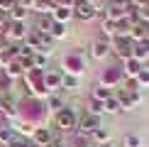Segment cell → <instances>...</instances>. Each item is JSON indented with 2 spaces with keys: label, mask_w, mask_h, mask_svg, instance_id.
<instances>
[{
  "label": "cell",
  "mask_w": 149,
  "mask_h": 147,
  "mask_svg": "<svg viewBox=\"0 0 149 147\" xmlns=\"http://www.w3.org/2000/svg\"><path fill=\"white\" fill-rule=\"evenodd\" d=\"M17 118L29 123L34 127H42L47 125V118H49V110L47 106L39 101V98H24V101H17Z\"/></svg>",
  "instance_id": "6da1fadb"
},
{
  "label": "cell",
  "mask_w": 149,
  "mask_h": 147,
  "mask_svg": "<svg viewBox=\"0 0 149 147\" xmlns=\"http://www.w3.org/2000/svg\"><path fill=\"white\" fill-rule=\"evenodd\" d=\"M24 88H27L29 98H47L49 91L44 88V69H29L24 71Z\"/></svg>",
  "instance_id": "7a4b0ae2"
},
{
  "label": "cell",
  "mask_w": 149,
  "mask_h": 147,
  "mask_svg": "<svg viewBox=\"0 0 149 147\" xmlns=\"http://www.w3.org/2000/svg\"><path fill=\"white\" fill-rule=\"evenodd\" d=\"M76 127H78V113L73 108L66 106L64 110L54 113V127L52 130H56L61 135H71V132H76Z\"/></svg>",
  "instance_id": "3957f363"
},
{
  "label": "cell",
  "mask_w": 149,
  "mask_h": 147,
  "mask_svg": "<svg viewBox=\"0 0 149 147\" xmlns=\"http://www.w3.org/2000/svg\"><path fill=\"white\" fill-rule=\"evenodd\" d=\"M86 52L83 49H73V52H69L64 57V74H73V76H81V74L86 71Z\"/></svg>",
  "instance_id": "277c9868"
},
{
  "label": "cell",
  "mask_w": 149,
  "mask_h": 147,
  "mask_svg": "<svg viewBox=\"0 0 149 147\" xmlns=\"http://www.w3.org/2000/svg\"><path fill=\"white\" fill-rule=\"evenodd\" d=\"M110 54H113V44H110V39H105L103 34H98L95 39H93V44H91L88 59H93V61H105Z\"/></svg>",
  "instance_id": "5b68a950"
},
{
  "label": "cell",
  "mask_w": 149,
  "mask_h": 147,
  "mask_svg": "<svg viewBox=\"0 0 149 147\" xmlns=\"http://www.w3.org/2000/svg\"><path fill=\"white\" fill-rule=\"evenodd\" d=\"M122 66L120 64H110V66H105V69L100 71V86H108V88H120V83H122Z\"/></svg>",
  "instance_id": "8992f818"
},
{
  "label": "cell",
  "mask_w": 149,
  "mask_h": 147,
  "mask_svg": "<svg viewBox=\"0 0 149 147\" xmlns=\"http://www.w3.org/2000/svg\"><path fill=\"white\" fill-rule=\"evenodd\" d=\"M113 54L120 61H125V59H132V47H134V42H132V37H127V34H117L113 42Z\"/></svg>",
  "instance_id": "52a82bcc"
},
{
  "label": "cell",
  "mask_w": 149,
  "mask_h": 147,
  "mask_svg": "<svg viewBox=\"0 0 149 147\" xmlns=\"http://www.w3.org/2000/svg\"><path fill=\"white\" fill-rule=\"evenodd\" d=\"M98 127H103L100 115H91V113L78 115V127H76L78 132H83V135H93V132L98 130Z\"/></svg>",
  "instance_id": "ba28073f"
},
{
  "label": "cell",
  "mask_w": 149,
  "mask_h": 147,
  "mask_svg": "<svg viewBox=\"0 0 149 147\" xmlns=\"http://www.w3.org/2000/svg\"><path fill=\"white\" fill-rule=\"evenodd\" d=\"M117 101H120V106H122V113H130V110H134L139 106V101H142V91H137V93H130V91H117Z\"/></svg>",
  "instance_id": "9c48e42d"
},
{
  "label": "cell",
  "mask_w": 149,
  "mask_h": 147,
  "mask_svg": "<svg viewBox=\"0 0 149 147\" xmlns=\"http://www.w3.org/2000/svg\"><path fill=\"white\" fill-rule=\"evenodd\" d=\"M32 145L34 147H49L52 145V140H54V130L49 125H42V127H34V132H32Z\"/></svg>",
  "instance_id": "30bf717a"
},
{
  "label": "cell",
  "mask_w": 149,
  "mask_h": 147,
  "mask_svg": "<svg viewBox=\"0 0 149 147\" xmlns=\"http://www.w3.org/2000/svg\"><path fill=\"white\" fill-rule=\"evenodd\" d=\"M95 8L98 3H91V0H83V3H76V8H73V17H78V20L88 22L95 17Z\"/></svg>",
  "instance_id": "8fae6325"
},
{
  "label": "cell",
  "mask_w": 149,
  "mask_h": 147,
  "mask_svg": "<svg viewBox=\"0 0 149 147\" xmlns=\"http://www.w3.org/2000/svg\"><path fill=\"white\" fill-rule=\"evenodd\" d=\"M61 81L64 71H44V88L49 93H61Z\"/></svg>",
  "instance_id": "7c38bea8"
},
{
  "label": "cell",
  "mask_w": 149,
  "mask_h": 147,
  "mask_svg": "<svg viewBox=\"0 0 149 147\" xmlns=\"http://www.w3.org/2000/svg\"><path fill=\"white\" fill-rule=\"evenodd\" d=\"M120 66H122V76L125 78H137L139 76V71H142V61H137V59H125V61H120Z\"/></svg>",
  "instance_id": "4fadbf2b"
},
{
  "label": "cell",
  "mask_w": 149,
  "mask_h": 147,
  "mask_svg": "<svg viewBox=\"0 0 149 147\" xmlns=\"http://www.w3.org/2000/svg\"><path fill=\"white\" fill-rule=\"evenodd\" d=\"M69 147H95L91 135H83V132H71L69 135Z\"/></svg>",
  "instance_id": "5bb4252c"
},
{
  "label": "cell",
  "mask_w": 149,
  "mask_h": 147,
  "mask_svg": "<svg viewBox=\"0 0 149 147\" xmlns=\"http://www.w3.org/2000/svg\"><path fill=\"white\" fill-rule=\"evenodd\" d=\"M44 106H47L49 113L54 115V113H59V110H64V108H66V101H64V96H61V93H49Z\"/></svg>",
  "instance_id": "9a60e30c"
},
{
  "label": "cell",
  "mask_w": 149,
  "mask_h": 147,
  "mask_svg": "<svg viewBox=\"0 0 149 147\" xmlns=\"http://www.w3.org/2000/svg\"><path fill=\"white\" fill-rule=\"evenodd\" d=\"M52 27H54V17L52 15H37L34 17V29H37V32L49 34V32H52Z\"/></svg>",
  "instance_id": "2e32d148"
},
{
  "label": "cell",
  "mask_w": 149,
  "mask_h": 147,
  "mask_svg": "<svg viewBox=\"0 0 149 147\" xmlns=\"http://www.w3.org/2000/svg\"><path fill=\"white\" fill-rule=\"evenodd\" d=\"M8 17L12 22H27V17H29V8H24V5H15L10 12H8Z\"/></svg>",
  "instance_id": "e0dca14e"
},
{
  "label": "cell",
  "mask_w": 149,
  "mask_h": 147,
  "mask_svg": "<svg viewBox=\"0 0 149 147\" xmlns=\"http://www.w3.org/2000/svg\"><path fill=\"white\" fill-rule=\"evenodd\" d=\"M76 88H81V76H73V74H64L61 91H69V93H73Z\"/></svg>",
  "instance_id": "ac0fdd59"
},
{
  "label": "cell",
  "mask_w": 149,
  "mask_h": 147,
  "mask_svg": "<svg viewBox=\"0 0 149 147\" xmlns=\"http://www.w3.org/2000/svg\"><path fill=\"white\" fill-rule=\"evenodd\" d=\"M15 127L10 125V123H5V125H0V147H8L12 142V137H15Z\"/></svg>",
  "instance_id": "d6986e66"
},
{
  "label": "cell",
  "mask_w": 149,
  "mask_h": 147,
  "mask_svg": "<svg viewBox=\"0 0 149 147\" xmlns=\"http://www.w3.org/2000/svg\"><path fill=\"white\" fill-rule=\"evenodd\" d=\"M42 37H44L42 32H37V29H29V32H27V37H24V42H22V44H24V47H29L32 52H37V49H39V42H42Z\"/></svg>",
  "instance_id": "ffe728a7"
},
{
  "label": "cell",
  "mask_w": 149,
  "mask_h": 147,
  "mask_svg": "<svg viewBox=\"0 0 149 147\" xmlns=\"http://www.w3.org/2000/svg\"><path fill=\"white\" fill-rule=\"evenodd\" d=\"M3 74L10 78V81H15V78H22V76H24V69H22V64H20V61L15 59V61H12V64L8 66V69H3Z\"/></svg>",
  "instance_id": "44dd1931"
},
{
  "label": "cell",
  "mask_w": 149,
  "mask_h": 147,
  "mask_svg": "<svg viewBox=\"0 0 149 147\" xmlns=\"http://www.w3.org/2000/svg\"><path fill=\"white\" fill-rule=\"evenodd\" d=\"M52 17H54V22H61V24H66L69 20H73V10H69V8H61V5H56V10L52 12Z\"/></svg>",
  "instance_id": "7402d4cb"
},
{
  "label": "cell",
  "mask_w": 149,
  "mask_h": 147,
  "mask_svg": "<svg viewBox=\"0 0 149 147\" xmlns=\"http://www.w3.org/2000/svg\"><path fill=\"white\" fill-rule=\"evenodd\" d=\"M32 8L37 10V15H52V12L56 10V5H54L52 0H34Z\"/></svg>",
  "instance_id": "603a6c76"
},
{
  "label": "cell",
  "mask_w": 149,
  "mask_h": 147,
  "mask_svg": "<svg viewBox=\"0 0 149 147\" xmlns=\"http://www.w3.org/2000/svg\"><path fill=\"white\" fill-rule=\"evenodd\" d=\"M54 49H56V39H54V37H49V34H44L42 37V42H39V49H37V52H42V54H52Z\"/></svg>",
  "instance_id": "cb8c5ba5"
},
{
  "label": "cell",
  "mask_w": 149,
  "mask_h": 147,
  "mask_svg": "<svg viewBox=\"0 0 149 147\" xmlns=\"http://www.w3.org/2000/svg\"><path fill=\"white\" fill-rule=\"evenodd\" d=\"M86 113H91V115H103V113H105V103L91 96V98H88V108H86Z\"/></svg>",
  "instance_id": "d4e9b609"
},
{
  "label": "cell",
  "mask_w": 149,
  "mask_h": 147,
  "mask_svg": "<svg viewBox=\"0 0 149 147\" xmlns=\"http://www.w3.org/2000/svg\"><path fill=\"white\" fill-rule=\"evenodd\" d=\"M91 137H93V142H95V147L108 145V142H110V130H105V127H98V130L93 132Z\"/></svg>",
  "instance_id": "484cf974"
},
{
  "label": "cell",
  "mask_w": 149,
  "mask_h": 147,
  "mask_svg": "<svg viewBox=\"0 0 149 147\" xmlns=\"http://www.w3.org/2000/svg\"><path fill=\"white\" fill-rule=\"evenodd\" d=\"M130 37H132V42H144L147 39V24L144 22H137L132 27V32H130Z\"/></svg>",
  "instance_id": "4316f807"
},
{
  "label": "cell",
  "mask_w": 149,
  "mask_h": 147,
  "mask_svg": "<svg viewBox=\"0 0 149 147\" xmlns=\"http://www.w3.org/2000/svg\"><path fill=\"white\" fill-rule=\"evenodd\" d=\"M115 93H113V88H108V86H100V83H98L95 86V88H93V98H98V101H108V98H113Z\"/></svg>",
  "instance_id": "83f0119b"
},
{
  "label": "cell",
  "mask_w": 149,
  "mask_h": 147,
  "mask_svg": "<svg viewBox=\"0 0 149 147\" xmlns=\"http://www.w3.org/2000/svg\"><path fill=\"white\" fill-rule=\"evenodd\" d=\"M12 61H15V54H12V49H10V47L0 49V71H3V69H8Z\"/></svg>",
  "instance_id": "f1b7e54d"
},
{
  "label": "cell",
  "mask_w": 149,
  "mask_h": 147,
  "mask_svg": "<svg viewBox=\"0 0 149 147\" xmlns=\"http://www.w3.org/2000/svg\"><path fill=\"white\" fill-rule=\"evenodd\" d=\"M32 64H34V69H49V57L47 54H42V52H34L32 54Z\"/></svg>",
  "instance_id": "f546056e"
},
{
  "label": "cell",
  "mask_w": 149,
  "mask_h": 147,
  "mask_svg": "<svg viewBox=\"0 0 149 147\" xmlns=\"http://www.w3.org/2000/svg\"><path fill=\"white\" fill-rule=\"evenodd\" d=\"M105 113H113V115L122 113V106H120V101H117V96H113V98L105 101Z\"/></svg>",
  "instance_id": "4dcf8cb0"
},
{
  "label": "cell",
  "mask_w": 149,
  "mask_h": 147,
  "mask_svg": "<svg viewBox=\"0 0 149 147\" xmlns=\"http://www.w3.org/2000/svg\"><path fill=\"white\" fill-rule=\"evenodd\" d=\"M66 34H69V29H66V24H61V22H54L52 32H49V37H54V39H64Z\"/></svg>",
  "instance_id": "1f68e13d"
},
{
  "label": "cell",
  "mask_w": 149,
  "mask_h": 147,
  "mask_svg": "<svg viewBox=\"0 0 149 147\" xmlns=\"http://www.w3.org/2000/svg\"><path fill=\"white\" fill-rule=\"evenodd\" d=\"M120 88H122V91H130V93H137V91H142L139 83H137V78H122Z\"/></svg>",
  "instance_id": "d6a6232c"
},
{
  "label": "cell",
  "mask_w": 149,
  "mask_h": 147,
  "mask_svg": "<svg viewBox=\"0 0 149 147\" xmlns=\"http://www.w3.org/2000/svg\"><path fill=\"white\" fill-rule=\"evenodd\" d=\"M8 147H34V145H32V140H29V137H22V135H15V137H12V142H10Z\"/></svg>",
  "instance_id": "836d02e7"
},
{
  "label": "cell",
  "mask_w": 149,
  "mask_h": 147,
  "mask_svg": "<svg viewBox=\"0 0 149 147\" xmlns=\"http://www.w3.org/2000/svg\"><path fill=\"white\" fill-rule=\"evenodd\" d=\"M122 147H142V140L137 137V135L127 132V135H125V140H122Z\"/></svg>",
  "instance_id": "e575fe53"
},
{
  "label": "cell",
  "mask_w": 149,
  "mask_h": 147,
  "mask_svg": "<svg viewBox=\"0 0 149 147\" xmlns=\"http://www.w3.org/2000/svg\"><path fill=\"white\" fill-rule=\"evenodd\" d=\"M137 83H139V88H149V66H142V71L137 76Z\"/></svg>",
  "instance_id": "d590c367"
},
{
  "label": "cell",
  "mask_w": 149,
  "mask_h": 147,
  "mask_svg": "<svg viewBox=\"0 0 149 147\" xmlns=\"http://www.w3.org/2000/svg\"><path fill=\"white\" fill-rule=\"evenodd\" d=\"M132 5L137 10H142V8H149V0H132Z\"/></svg>",
  "instance_id": "8d00e7d4"
},
{
  "label": "cell",
  "mask_w": 149,
  "mask_h": 147,
  "mask_svg": "<svg viewBox=\"0 0 149 147\" xmlns=\"http://www.w3.org/2000/svg\"><path fill=\"white\" fill-rule=\"evenodd\" d=\"M34 0H15V5H24V8H32Z\"/></svg>",
  "instance_id": "74e56055"
},
{
  "label": "cell",
  "mask_w": 149,
  "mask_h": 147,
  "mask_svg": "<svg viewBox=\"0 0 149 147\" xmlns=\"http://www.w3.org/2000/svg\"><path fill=\"white\" fill-rule=\"evenodd\" d=\"M100 147H115V145H113V142H108V145H100Z\"/></svg>",
  "instance_id": "f35d334b"
},
{
  "label": "cell",
  "mask_w": 149,
  "mask_h": 147,
  "mask_svg": "<svg viewBox=\"0 0 149 147\" xmlns=\"http://www.w3.org/2000/svg\"><path fill=\"white\" fill-rule=\"evenodd\" d=\"M147 42H149V24H147Z\"/></svg>",
  "instance_id": "ab89813d"
},
{
  "label": "cell",
  "mask_w": 149,
  "mask_h": 147,
  "mask_svg": "<svg viewBox=\"0 0 149 147\" xmlns=\"http://www.w3.org/2000/svg\"><path fill=\"white\" fill-rule=\"evenodd\" d=\"M110 3H117V0H110Z\"/></svg>",
  "instance_id": "60d3db41"
},
{
  "label": "cell",
  "mask_w": 149,
  "mask_h": 147,
  "mask_svg": "<svg viewBox=\"0 0 149 147\" xmlns=\"http://www.w3.org/2000/svg\"><path fill=\"white\" fill-rule=\"evenodd\" d=\"M0 76H3V71H0Z\"/></svg>",
  "instance_id": "b9f144b4"
}]
</instances>
